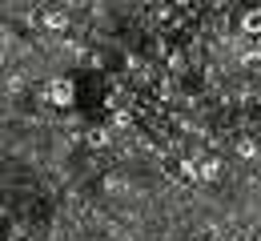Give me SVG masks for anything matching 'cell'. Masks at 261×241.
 Here are the masks:
<instances>
[{"label":"cell","mask_w":261,"mask_h":241,"mask_svg":"<svg viewBox=\"0 0 261 241\" xmlns=\"http://www.w3.org/2000/svg\"><path fill=\"white\" fill-rule=\"evenodd\" d=\"M44 101L57 104V109H68V104L76 101V85H72V81H65V76L48 81V85H44Z\"/></svg>","instance_id":"1"},{"label":"cell","mask_w":261,"mask_h":241,"mask_svg":"<svg viewBox=\"0 0 261 241\" xmlns=\"http://www.w3.org/2000/svg\"><path fill=\"white\" fill-rule=\"evenodd\" d=\"M241 33L245 36H261V8H249V12L241 16Z\"/></svg>","instance_id":"2"},{"label":"cell","mask_w":261,"mask_h":241,"mask_svg":"<svg viewBox=\"0 0 261 241\" xmlns=\"http://www.w3.org/2000/svg\"><path fill=\"white\" fill-rule=\"evenodd\" d=\"M197 177H201V181H217V177H221V161H213V157L201 161V165H197Z\"/></svg>","instance_id":"3"},{"label":"cell","mask_w":261,"mask_h":241,"mask_svg":"<svg viewBox=\"0 0 261 241\" xmlns=\"http://www.w3.org/2000/svg\"><path fill=\"white\" fill-rule=\"evenodd\" d=\"M237 157H241V161H253V157H257V145H253V141H241V145H237Z\"/></svg>","instance_id":"4"},{"label":"cell","mask_w":261,"mask_h":241,"mask_svg":"<svg viewBox=\"0 0 261 241\" xmlns=\"http://www.w3.org/2000/svg\"><path fill=\"white\" fill-rule=\"evenodd\" d=\"M44 29L61 33V29H65V16H61V12H48V16H44Z\"/></svg>","instance_id":"5"},{"label":"cell","mask_w":261,"mask_h":241,"mask_svg":"<svg viewBox=\"0 0 261 241\" xmlns=\"http://www.w3.org/2000/svg\"><path fill=\"white\" fill-rule=\"evenodd\" d=\"M173 4H181V8H189V4H193V0H173Z\"/></svg>","instance_id":"6"}]
</instances>
